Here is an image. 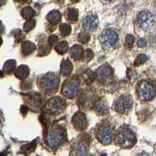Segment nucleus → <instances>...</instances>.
Listing matches in <instances>:
<instances>
[{
	"label": "nucleus",
	"instance_id": "obj_27",
	"mask_svg": "<svg viewBox=\"0 0 156 156\" xmlns=\"http://www.w3.org/2000/svg\"><path fill=\"white\" fill-rule=\"evenodd\" d=\"M78 39H79V42H82V43H87L90 39V35L88 32L83 31V32L79 34Z\"/></svg>",
	"mask_w": 156,
	"mask_h": 156
},
{
	"label": "nucleus",
	"instance_id": "obj_34",
	"mask_svg": "<svg viewBox=\"0 0 156 156\" xmlns=\"http://www.w3.org/2000/svg\"><path fill=\"white\" fill-rule=\"evenodd\" d=\"M49 52H50V50L47 46H42V47H40V49L39 50V53L40 55H46Z\"/></svg>",
	"mask_w": 156,
	"mask_h": 156
},
{
	"label": "nucleus",
	"instance_id": "obj_28",
	"mask_svg": "<svg viewBox=\"0 0 156 156\" xmlns=\"http://www.w3.org/2000/svg\"><path fill=\"white\" fill-rule=\"evenodd\" d=\"M147 56L145 54H140L139 56H137V57L135 60V62H134V65L135 66H140L143 64L144 63H145V61H147Z\"/></svg>",
	"mask_w": 156,
	"mask_h": 156
},
{
	"label": "nucleus",
	"instance_id": "obj_2",
	"mask_svg": "<svg viewBox=\"0 0 156 156\" xmlns=\"http://www.w3.org/2000/svg\"><path fill=\"white\" fill-rule=\"evenodd\" d=\"M39 86L46 94L53 93L58 88L59 79L55 74L47 73L39 79Z\"/></svg>",
	"mask_w": 156,
	"mask_h": 156
},
{
	"label": "nucleus",
	"instance_id": "obj_32",
	"mask_svg": "<svg viewBox=\"0 0 156 156\" xmlns=\"http://www.w3.org/2000/svg\"><path fill=\"white\" fill-rule=\"evenodd\" d=\"M94 57V53L91 50H87L85 52V60H87V61H90Z\"/></svg>",
	"mask_w": 156,
	"mask_h": 156
},
{
	"label": "nucleus",
	"instance_id": "obj_5",
	"mask_svg": "<svg viewBox=\"0 0 156 156\" xmlns=\"http://www.w3.org/2000/svg\"><path fill=\"white\" fill-rule=\"evenodd\" d=\"M79 82L77 79H68L64 81L61 87V93L63 96L68 99L74 98L79 92Z\"/></svg>",
	"mask_w": 156,
	"mask_h": 156
},
{
	"label": "nucleus",
	"instance_id": "obj_22",
	"mask_svg": "<svg viewBox=\"0 0 156 156\" xmlns=\"http://www.w3.org/2000/svg\"><path fill=\"white\" fill-rule=\"evenodd\" d=\"M21 14L24 17V18L25 19H31L33 17H35V12L33 9L30 6H27V7H24L23 9L22 12H21Z\"/></svg>",
	"mask_w": 156,
	"mask_h": 156
},
{
	"label": "nucleus",
	"instance_id": "obj_10",
	"mask_svg": "<svg viewBox=\"0 0 156 156\" xmlns=\"http://www.w3.org/2000/svg\"><path fill=\"white\" fill-rule=\"evenodd\" d=\"M133 106V100L130 96L123 95L121 96L115 103V109L116 112L126 114L129 112Z\"/></svg>",
	"mask_w": 156,
	"mask_h": 156
},
{
	"label": "nucleus",
	"instance_id": "obj_8",
	"mask_svg": "<svg viewBox=\"0 0 156 156\" xmlns=\"http://www.w3.org/2000/svg\"><path fill=\"white\" fill-rule=\"evenodd\" d=\"M96 77L98 78V81L101 84H109L113 78V69L108 64H104L98 69Z\"/></svg>",
	"mask_w": 156,
	"mask_h": 156
},
{
	"label": "nucleus",
	"instance_id": "obj_19",
	"mask_svg": "<svg viewBox=\"0 0 156 156\" xmlns=\"http://www.w3.org/2000/svg\"><path fill=\"white\" fill-rule=\"evenodd\" d=\"M35 50V46L33 42L26 41L22 44L21 46V51L24 56L29 55L31 53H33L34 50Z\"/></svg>",
	"mask_w": 156,
	"mask_h": 156
},
{
	"label": "nucleus",
	"instance_id": "obj_20",
	"mask_svg": "<svg viewBox=\"0 0 156 156\" xmlns=\"http://www.w3.org/2000/svg\"><path fill=\"white\" fill-rule=\"evenodd\" d=\"M74 153L75 156H85L87 154V147L83 144H78L74 147Z\"/></svg>",
	"mask_w": 156,
	"mask_h": 156
},
{
	"label": "nucleus",
	"instance_id": "obj_36",
	"mask_svg": "<svg viewBox=\"0 0 156 156\" xmlns=\"http://www.w3.org/2000/svg\"><path fill=\"white\" fill-rule=\"evenodd\" d=\"M137 156H150L147 153H141V154H139Z\"/></svg>",
	"mask_w": 156,
	"mask_h": 156
},
{
	"label": "nucleus",
	"instance_id": "obj_15",
	"mask_svg": "<svg viewBox=\"0 0 156 156\" xmlns=\"http://www.w3.org/2000/svg\"><path fill=\"white\" fill-rule=\"evenodd\" d=\"M73 69V65L69 60H63L61 64V73L64 76H68L71 75Z\"/></svg>",
	"mask_w": 156,
	"mask_h": 156
},
{
	"label": "nucleus",
	"instance_id": "obj_13",
	"mask_svg": "<svg viewBox=\"0 0 156 156\" xmlns=\"http://www.w3.org/2000/svg\"><path fill=\"white\" fill-rule=\"evenodd\" d=\"M72 123L74 126L79 129V130H83L87 127V116L84 113L81 112H76L72 118Z\"/></svg>",
	"mask_w": 156,
	"mask_h": 156
},
{
	"label": "nucleus",
	"instance_id": "obj_14",
	"mask_svg": "<svg viewBox=\"0 0 156 156\" xmlns=\"http://www.w3.org/2000/svg\"><path fill=\"white\" fill-rule=\"evenodd\" d=\"M96 112L99 115H105L108 112V105L104 99H100L94 103Z\"/></svg>",
	"mask_w": 156,
	"mask_h": 156
},
{
	"label": "nucleus",
	"instance_id": "obj_40",
	"mask_svg": "<svg viewBox=\"0 0 156 156\" xmlns=\"http://www.w3.org/2000/svg\"><path fill=\"white\" fill-rule=\"evenodd\" d=\"M17 1H19V2H21V1H23V0H17Z\"/></svg>",
	"mask_w": 156,
	"mask_h": 156
},
{
	"label": "nucleus",
	"instance_id": "obj_11",
	"mask_svg": "<svg viewBox=\"0 0 156 156\" xmlns=\"http://www.w3.org/2000/svg\"><path fill=\"white\" fill-rule=\"evenodd\" d=\"M96 136L100 142L104 144H108L113 136V129L108 126H101L97 129Z\"/></svg>",
	"mask_w": 156,
	"mask_h": 156
},
{
	"label": "nucleus",
	"instance_id": "obj_9",
	"mask_svg": "<svg viewBox=\"0 0 156 156\" xmlns=\"http://www.w3.org/2000/svg\"><path fill=\"white\" fill-rule=\"evenodd\" d=\"M136 23L140 28L147 29L151 28L154 23V15L147 10H143L138 13Z\"/></svg>",
	"mask_w": 156,
	"mask_h": 156
},
{
	"label": "nucleus",
	"instance_id": "obj_1",
	"mask_svg": "<svg viewBox=\"0 0 156 156\" xmlns=\"http://www.w3.org/2000/svg\"><path fill=\"white\" fill-rule=\"evenodd\" d=\"M136 92H137L138 97L142 101H150L155 96V85L152 82L148 81V80H144L137 85Z\"/></svg>",
	"mask_w": 156,
	"mask_h": 156
},
{
	"label": "nucleus",
	"instance_id": "obj_35",
	"mask_svg": "<svg viewBox=\"0 0 156 156\" xmlns=\"http://www.w3.org/2000/svg\"><path fill=\"white\" fill-rule=\"evenodd\" d=\"M137 44L140 47H144L146 44H147V42H146L144 39H140L137 42Z\"/></svg>",
	"mask_w": 156,
	"mask_h": 156
},
{
	"label": "nucleus",
	"instance_id": "obj_31",
	"mask_svg": "<svg viewBox=\"0 0 156 156\" xmlns=\"http://www.w3.org/2000/svg\"><path fill=\"white\" fill-rule=\"evenodd\" d=\"M58 41V37L56 35H52L49 37V39H48V44L50 46H53L55 43H57V42Z\"/></svg>",
	"mask_w": 156,
	"mask_h": 156
},
{
	"label": "nucleus",
	"instance_id": "obj_4",
	"mask_svg": "<svg viewBox=\"0 0 156 156\" xmlns=\"http://www.w3.org/2000/svg\"><path fill=\"white\" fill-rule=\"evenodd\" d=\"M119 35L115 30L108 29L104 30L100 35V42L104 48H111L116 44Z\"/></svg>",
	"mask_w": 156,
	"mask_h": 156
},
{
	"label": "nucleus",
	"instance_id": "obj_24",
	"mask_svg": "<svg viewBox=\"0 0 156 156\" xmlns=\"http://www.w3.org/2000/svg\"><path fill=\"white\" fill-rule=\"evenodd\" d=\"M71 31H72V28L69 24H61L60 25V32L63 36H67V35H70Z\"/></svg>",
	"mask_w": 156,
	"mask_h": 156
},
{
	"label": "nucleus",
	"instance_id": "obj_23",
	"mask_svg": "<svg viewBox=\"0 0 156 156\" xmlns=\"http://www.w3.org/2000/svg\"><path fill=\"white\" fill-rule=\"evenodd\" d=\"M15 67H16V61L14 60H9L4 65V71L8 74L11 73L14 70Z\"/></svg>",
	"mask_w": 156,
	"mask_h": 156
},
{
	"label": "nucleus",
	"instance_id": "obj_39",
	"mask_svg": "<svg viewBox=\"0 0 156 156\" xmlns=\"http://www.w3.org/2000/svg\"><path fill=\"white\" fill-rule=\"evenodd\" d=\"M72 1H73V2H78L79 0H72Z\"/></svg>",
	"mask_w": 156,
	"mask_h": 156
},
{
	"label": "nucleus",
	"instance_id": "obj_26",
	"mask_svg": "<svg viewBox=\"0 0 156 156\" xmlns=\"http://www.w3.org/2000/svg\"><path fill=\"white\" fill-rule=\"evenodd\" d=\"M79 17V12L76 9H70L68 11V17L72 21H76Z\"/></svg>",
	"mask_w": 156,
	"mask_h": 156
},
{
	"label": "nucleus",
	"instance_id": "obj_21",
	"mask_svg": "<svg viewBox=\"0 0 156 156\" xmlns=\"http://www.w3.org/2000/svg\"><path fill=\"white\" fill-rule=\"evenodd\" d=\"M68 44L66 41H62L57 43V46H55V50L60 54H64L68 51Z\"/></svg>",
	"mask_w": 156,
	"mask_h": 156
},
{
	"label": "nucleus",
	"instance_id": "obj_30",
	"mask_svg": "<svg viewBox=\"0 0 156 156\" xmlns=\"http://www.w3.org/2000/svg\"><path fill=\"white\" fill-rule=\"evenodd\" d=\"M35 25V20H28L27 22H25L24 25V30L25 31H29L31 29H33Z\"/></svg>",
	"mask_w": 156,
	"mask_h": 156
},
{
	"label": "nucleus",
	"instance_id": "obj_29",
	"mask_svg": "<svg viewBox=\"0 0 156 156\" xmlns=\"http://www.w3.org/2000/svg\"><path fill=\"white\" fill-rule=\"evenodd\" d=\"M85 75H86V77H85V81H87V83H93L94 81V79L96 78V74L94 73L93 72L88 70L87 71V72H85Z\"/></svg>",
	"mask_w": 156,
	"mask_h": 156
},
{
	"label": "nucleus",
	"instance_id": "obj_17",
	"mask_svg": "<svg viewBox=\"0 0 156 156\" xmlns=\"http://www.w3.org/2000/svg\"><path fill=\"white\" fill-rule=\"evenodd\" d=\"M70 54L74 60L79 61L82 58L83 55V47L79 45H75L74 46H72L71 50H70Z\"/></svg>",
	"mask_w": 156,
	"mask_h": 156
},
{
	"label": "nucleus",
	"instance_id": "obj_7",
	"mask_svg": "<svg viewBox=\"0 0 156 156\" xmlns=\"http://www.w3.org/2000/svg\"><path fill=\"white\" fill-rule=\"evenodd\" d=\"M65 108H66L65 101L58 97L50 98L46 104V110L53 115L60 114L65 109Z\"/></svg>",
	"mask_w": 156,
	"mask_h": 156
},
{
	"label": "nucleus",
	"instance_id": "obj_18",
	"mask_svg": "<svg viewBox=\"0 0 156 156\" xmlns=\"http://www.w3.org/2000/svg\"><path fill=\"white\" fill-rule=\"evenodd\" d=\"M29 72L30 70L28 66H26V65H20L16 70L15 75L19 79H24L29 75Z\"/></svg>",
	"mask_w": 156,
	"mask_h": 156
},
{
	"label": "nucleus",
	"instance_id": "obj_25",
	"mask_svg": "<svg viewBox=\"0 0 156 156\" xmlns=\"http://www.w3.org/2000/svg\"><path fill=\"white\" fill-rule=\"evenodd\" d=\"M79 101H80V105H90V103L93 101L92 96L89 95L88 94H83Z\"/></svg>",
	"mask_w": 156,
	"mask_h": 156
},
{
	"label": "nucleus",
	"instance_id": "obj_37",
	"mask_svg": "<svg viewBox=\"0 0 156 156\" xmlns=\"http://www.w3.org/2000/svg\"><path fill=\"white\" fill-rule=\"evenodd\" d=\"M102 1L105 2H112L113 0H102Z\"/></svg>",
	"mask_w": 156,
	"mask_h": 156
},
{
	"label": "nucleus",
	"instance_id": "obj_33",
	"mask_svg": "<svg viewBox=\"0 0 156 156\" xmlns=\"http://www.w3.org/2000/svg\"><path fill=\"white\" fill-rule=\"evenodd\" d=\"M126 42L128 45L129 46H132L133 44V42H135V37L133 36V35H128L126 38Z\"/></svg>",
	"mask_w": 156,
	"mask_h": 156
},
{
	"label": "nucleus",
	"instance_id": "obj_38",
	"mask_svg": "<svg viewBox=\"0 0 156 156\" xmlns=\"http://www.w3.org/2000/svg\"><path fill=\"white\" fill-rule=\"evenodd\" d=\"M2 38L0 37V45L2 44Z\"/></svg>",
	"mask_w": 156,
	"mask_h": 156
},
{
	"label": "nucleus",
	"instance_id": "obj_6",
	"mask_svg": "<svg viewBox=\"0 0 156 156\" xmlns=\"http://www.w3.org/2000/svg\"><path fill=\"white\" fill-rule=\"evenodd\" d=\"M65 139V131L61 127H56L49 132L47 143L51 147H56L61 144Z\"/></svg>",
	"mask_w": 156,
	"mask_h": 156
},
{
	"label": "nucleus",
	"instance_id": "obj_16",
	"mask_svg": "<svg viewBox=\"0 0 156 156\" xmlns=\"http://www.w3.org/2000/svg\"><path fill=\"white\" fill-rule=\"evenodd\" d=\"M48 21L52 24H57L61 22V14L58 10H52L47 15Z\"/></svg>",
	"mask_w": 156,
	"mask_h": 156
},
{
	"label": "nucleus",
	"instance_id": "obj_3",
	"mask_svg": "<svg viewBox=\"0 0 156 156\" xmlns=\"http://www.w3.org/2000/svg\"><path fill=\"white\" fill-rule=\"evenodd\" d=\"M116 142L124 148L133 147L136 143V137L131 129L128 128H122L119 129L116 134Z\"/></svg>",
	"mask_w": 156,
	"mask_h": 156
},
{
	"label": "nucleus",
	"instance_id": "obj_12",
	"mask_svg": "<svg viewBox=\"0 0 156 156\" xmlns=\"http://www.w3.org/2000/svg\"><path fill=\"white\" fill-rule=\"evenodd\" d=\"M82 25H83V28L87 31H94L99 25L98 17L94 14L87 15V17L83 18L82 21Z\"/></svg>",
	"mask_w": 156,
	"mask_h": 156
}]
</instances>
